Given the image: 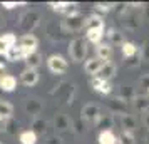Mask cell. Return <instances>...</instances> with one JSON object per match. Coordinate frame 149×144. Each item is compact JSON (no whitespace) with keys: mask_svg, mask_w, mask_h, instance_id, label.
<instances>
[{"mask_svg":"<svg viewBox=\"0 0 149 144\" xmlns=\"http://www.w3.org/2000/svg\"><path fill=\"white\" fill-rule=\"evenodd\" d=\"M86 54H87V45H86L84 39L82 37L72 39L70 44H69V55H70L72 62H82Z\"/></svg>","mask_w":149,"mask_h":144,"instance_id":"cell-1","label":"cell"},{"mask_svg":"<svg viewBox=\"0 0 149 144\" xmlns=\"http://www.w3.org/2000/svg\"><path fill=\"white\" fill-rule=\"evenodd\" d=\"M84 15L79 14V12H72V14H69L65 17V20L62 22V30H65V32H79L84 29Z\"/></svg>","mask_w":149,"mask_h":144,"instance_id":"cell-2","label":"cell"},{"mask_svg":"<svg viewBox=\"0 0 149 144\" xmlns=\"http://www.w3.org/2000/svg\"><path fill=\"white\" fill-rule=\"evenodd\" d=\"M39 20H40V15L37 14L35 10H29V12H25V14H22L19 25H20V29L25 32V35H27L39 25Z\"/></svg>","mask_w":149,"mask_h":144,"instance_id":"cell-3","label":"cell"},{"mask_svg":"<svg viewBox=\"0 0 149 144\" xmlns=\"http://www.w3.org/2000/svg\"><path fill=\"white\" fill-rule=\"evenodd\" d=\"M99 117H101V109L97 104H86L81 111V119L87 124H95L99 122Z\"/></svg>","mask_w":149,"mask_h":144,"instance_id":"cell-4","label":"cell"},{"mask_svg":"<svg viewBox=\"0 0 149 144\" xmlns=\"http://www.w3.org/2000/svg\"><path fill=\"white\" fill-rule=\"evenodd\" d=\"M47 67H49V70H50L52 74H64V72L67 70L69 64L62 55L54 54V55H50V57L47 59Z\"/></svg>","mask_w":149,"mask_h":144,"instance_id":"cell-5","label":"cell"},{"mask_svg":"<svg viewBox=\"0 0 149 144\" xmlns=\"http://www.w3.org/2000/svg\"><path fill=\"white\" fill-rule=\"evenodd\" d=\"M54 127L57 132H67V131L72 129V121L64 112H59L54 117Z\"/></svg>","mask_w":149,"mask_h":144,"instance_id":"cell-6","label":"cell"},{"mask_svg":"<svg viewBox=\"0 0 149 144\" xmlns=\"http://www.w3.org/2000/svg\"><path fill=\"white\" fill-rule=\"evenodd\" d=\"M20 82L24 86H27V87H32L35 84L39 82V72L35 70V69H24L20 72Z\"/></svg>","mask_w":149,"mask_h":144,"instance_id":"cell-7","label":"cell"},{"mask_svg":"<svg viewBox=\"0 0 149 144\" xmlns=\"http://www.w3.org/2000/svg\"><path fill=\"white\" fill-rule=\"evenodd\" d=\"M104 35L109 39V45H122L124 42H126V37H124V34L122 32H119L117 29L114 27H109L106 32H104Z\"/></svg>","mask_w":149,"mask_h":144,"instance_id":"cell-8","label":"cell"},{"mask_svg":"<svg viewBox=\"0 0 149 144\" xmlns=\"http://www.w3.org/2000/svg\"><path fill=\"white\" fill-rule=\"evenodd\" d=\"M42 107H44V104H42L37 97H27L25 102H24V109H25V112H27V114H32V116L40 114Z\"/></svg>","mask_w":149,"mask_h":144,"instance_id":"cell-9","label":"cell"},{"mask_svg":"<svg viewBox=\"0 0 149 144\" xmlns=\"http://www.w3.org/2000/svg\"><path fill=\"white\" fill-rule=\"evenodd\" d=\"M95 54H97V59L102 62H109V59L112 57V45H109L106 42H101L95 45Z\"/></svg>","mask_w":149,"mask_h":144,"instance_id":"cell-10","label":"cell"},{"mask_svg":"<svg viewBox=\"0 0 149 144\" xmlns=\"http://www.w3.org/2000/svg\"><path fill=\"white\" fill-rule=\"evenodd\" d=\"M119 122H121L122 131H126V132H134L136 126H137V122H136V117L131 116V114H127V112L119 116Z\"/></svg>","mask_w":149,"mask_h":144,"instance_id":"cell-11","label":"cell"},{"mask_svg":"<svg viewBox=\"0 0 149 144\" xmlns=\"http://www.w3.org/2000/svg\"><path fill=\"white\" fill-rule=\"evenodd\" d=\"M132 104H134V109L137 112H148L149 111V96H142V94H137V96L132 97Z\"/></svg>","mask_w":149,"mask_h":144,"instance_id":"cell-12","label":"cell"},{"mask_svg":"<svg viewBox=\"0 0 149 144\" xmlns=\"http://www.w3.org/2000/svg\"><path fill=\"white\" fill-rule=\"evenodd\" d=\"M116 76V64L112 62H104V65L101 67V70L97 72V79H102V81H109L111 77Z\"/></svg>","mask_w":149,"mask_h":144,"instance_id":"cell-13","label":"cell"},{"mask_svg":"<svg viewBox=\"0 0 149 144\" xmlns=\"http://www.w3.org/2000/svg\"><path fill=\"white\" fill-rule=\"evenodd\" d=\"M91 86H92V89H94V90L101 92V94H104V96H107V94L112 92V86L109 84V81H102V79L94 77V79H92V82H91Z\"/></svg>","mask_w":149,"mask_h":144,"instance_id":"cell-14","label":"cell"},{"mask_svg":"<svg viewBox=\"0 0 149 144\" xmlns=\"http://www.w3.org/2000/svg\"><path fill=\"white\" fill-rule=\"evenodd\" d=\"M102 65H104V62L99 61L97 57H95V59H87V61H86V65H84V70H86L87 74H91V76H97V72L101 70Z\"/></svg>","mask_w":149,"mask_h":144,"instance_id":"cell-15","label":"cell"},{"mask_svg":"<svg viewBox=\"0 0 149 144\" xmlns=\"http://www.w3.org/2000/svg\"><path fill=\"white\" fill-rule=\"evenodd\" d=\"M104 27H99V29H89L86 30V37H87L89 42H92V44H101L102 42V37H104Z\"/></svg>","mask_w":149,"mask_h":144,"instance_id":"cell-16","label":"cell"},{"mask_svg":"<svg viewBox=\"0 0 149 144\" xmlns=\"http://www.w3.org/2000/svg\"><path fill=\"white\" fill-rule=\"evenodd\" d=\"M19 45H20V47H24V49H29V50H37L39 40H37V37H35V35L27 34V35H22Z\"/></svg>","mask_w":149,"mask_h":144,"instance_id":"cell-17","label":"cell"},{"mask_svg":"<svg viewBox=\"0 0 149 144\" xmlns=\"http://www.w3.org/2000/svg\"><path fill=\"white\" fill-rule=\"evenodd\" d=\"M84 27H86V30H89V29H99V27H104V19H102L99 14H92L89 15L87 19H86V22H84Z\"/></svg>","mask_w":149,"mask_h":144,"instance_id":"cell-18","label":"cell"},{"mask_svg":"<svg viewBox=\"0 0 149 144\" xmlns=\"http://www.w3.org/2000/svg\"><path fill=\"white\" fill-rule=\"evenodd\" d=\"M17 87V79L14 76H3L0 79V89L3 92H14Z\"/></svg>","mask_w":149,"mask_h":144,"instance_id":"cell-19","label":"cell"},{"mask_svg":"<svg viewBox=\"0 0 149 144\" xmlns=\"http://www.w3.org/2000/svg\"><path fill=\"white\" fill-rule=\"evenodd\" d=\"M121 49H122V55L126 59H134L136 55H137V50H139L134 42H127V40L121 45Z\"/></svg>","mask_w":149,"mask_h":144,"instance_id":"cell-20","label":"cell"},{"mask_svg":"<svg viewBox=\"0 0 149 144\" xmlns=\"http://www.w3.org/2000/svg\"><path fill=\"white\" fill-rule=\"evenodd\" d=\"M5 57H7L8 61H12V62L24 61V50H22L20 45H14V47H10L7 52H5Z\"/></svg>","mask_w":149,"mask_h":144,"instance_id":"cell-21","label":"cell"},{"mask_svg":"<svg viewBox=\"0 0 149 144\" xmlns=\"http://www.w3.org/2000/svg\"><path fill=\"white\" fill-rule=\"evenodd\" d=\"M30 131L35 132L37 136L45 134V131H47V121L42 119V117H34V121H32V129Z\"/></svg>","mask_w":149,"mask_h":144,"instance_id":"cell-22","label":"cell"},{"mask_svg":"<svg viewBox=\"0 0 149 144\" xmlns=\"http://www.w3.org/2000/svg\"><path fill=\"white\" fill-rule=\"evenodd\" d=\"M121 24H122V27L126 29V30H136V29L139 27V20H137V17L136 15H124L122 17V20H121Z\"/></svg>","mask_w":149,"mask_h":144,"instance_id":"cell-23","label":"cell"},{"mask_svg":"<svg viewBox=\"0 0 149 144\" xmlns=\"http://www.w3.org/2000/svg\"><path fill=\"white\" fill-rule=\"evenodd\" d=\"M99 144H117V137L111 129L99 132Z\"/></svg>","mask_w":149,"mask_h":144,"instance_id":"cell-24","label":"cell"},{"mask_svg":"<svg viewBox=\"0 0 149 144\" xmlns=\"http://www.w3.org/2000/svg\"><path fill=\"white\" fill-rule=\"evenodd\" d=\"M49 5L55 12H67V15L72 14L70 12V7H75V3H69V2H50Z\"/></svg>","mask_w":149,"mask_h":144,"instance_id":"cell-25","label":"cell"},{"mask_svg":"<svg viewBox=\"0 0 149 144\" xmlns=\"http://www.w3.org/2000/svg\"><path fill=\"white\" fill-rule=\"evenodd\" d=\"M12 112H14L12 104L5 102V101H0V119H3V121L10 119L12 117Z\"/></svg>","mask_w":149,"mask_h":144,"instance_id":"cell-26","label":"cell"},{"mask_svg":"<svg viewBox=\"0 0 149 144\" xmlns=\"http://www.w3.org/2000/svg\"><path fill=\"white\" fill-rule=\"evenodd\" d=\"M42 62V55L39 54V52H34V54H30L25 59V64H27V69H35L37 70V67L40 65Z\"/></svg>","mask_w":149,"mask_h":144,"instance_id":"cell-27","label":"cell"},{"mask_svg":"<svg viewBox=\"0 0 149 144\" xmlns=\"http://www.w3.org/2000/svg\"><path fill=\"white\" fill-rule=\"evenodd\" d=\"M19 141L20 144H37V134L32 131H24L19 136Z\"/></svg>","mask_w":149,"mask_h":144,"instance_id":"cell-28","label":"cell"},{"mask_svg":"<svg viewBox=\"0 0 149 144\" xmlns=\"http://www.w3.org/2000/svg\"><path fill=\"white\" fill-rule=\"evenodd\" d=\"M117 143L119 144H136V136L134 132H126V131H122L121 136L117 137Z\"/></svg>","mask_w":149,"mask_h":144,"instance_id":"cell-29","label":"cell"},{"mask_svg":"<svg viewBox=\"0 0 149 144\" xmlns=\"http://www.w3.org/2000/svg\"><path fill=\"white\" fill-rule=\"evenodd\" d=\"M94 7H95L97 12L106 14V12H111V10L114 8V3H111V2H99V3H95Z\"/></svg>","mask_w":149,"mask_h":144,"instance_id":"cell-30","label":"cell"},{"mask_svg":"<svg viewBox=\"0 0 149 144\" xmlns=\"http://www.w3.org/2000/svg\"><path fill=\"white\" fill-rule=\"evenodd\" d=\"M0 39L5 42L8 47H14V45H17V37H15V34H12V32H7V34H3L2 37H0Z\"/></svg>","mask_w":149,"mask_h":144,"instance_id":"cell-31","label":"cell"},{"mask_svg":"<svg viewBox=\"0 0 149 144\" xmlns=\"http://www.w3.org/2000/svg\"><path fill=\"white\" fill-rule=\"evenodd\" d=\"M5 131H7L8 134H17V131H19V124L10 117V119L5 121Z\"/></svg>","mask_w":149,"mask_h":144,"instance_id":"cell-32","label":"cell"},{"mask_svg":"<svg viewBox=\"0 0 149 144\" xmlns=\"http://www.w3.org/2000/svg\"><path fill=\"white\" fill-rule=\"evenodd\" d=\"M72 129H74L77 134H84V132H86V122H84L82 119H77V121L72 122Z\"/></svg>","mask_w":149,"mask_h":144,"instance_id":"cell-33","label":"cell"},{"mask_svg":"<svg viewBox=\"0 0 149 144\" xmlns=\"http://www.w3.org/2000/svg\"><path fill=\"white\" fill-rule=\"evenodd\" d=\"M127 7H129L127 3H114V8H112V10H116L121 17H124L126 12H127Z\"/></svg>","mask_w":149,"mask_h":144,"instance_id":"cell-34","label":"cell"},{"mask_svg":"<svg viewBox=\"0 0 149 144\" xmlns=\"http://www.w3.org/2000/svg\"><path fill=\"white\" fill-rule=\"evenodd\" d=\"M141 59L149 62V42H144L141 47Z\"/></svg>","mask_w":149,"mask_h":144,"instance_id":"cell-35","label":"cell"},{"mask_svg":"<svg viewBox=\"0 0 149 144\" xmlns=\"http://www.w3.org/2000/svg\"><path fill=\"white\" fill-rule=\"evenodd\" d=\"M19 5H25V2H3L2 3V7L7 8V10H10V8H15L19 7Z\"/></svg>","mask_w":149,"mask_h":144,"instance_id":"cell-36","label":"cell"},{"mask_svg":"<svg viewBox=\"0 0 149 144\" xmlns=\"http://www.w3.org/2000/svg\"><path fill=\"white\" fill-rule=\"evenodd\" d=\"M45 144H62V137L61 136H49Z\"/></svg>","mask_w":149,"mask_h":144,"instance_id":"cell-37","label":"cell"},{"mask_svg":"<svg viewBox=\"0 0 149 144\" xmlns=\"http://www.w3.org/2000/svg\"><path fill=\"white\" fill-rule=\"evenodd\" d=\"M139 86L144 87V89H149V74L148 76H142L141 79H139Z\"/></svg>","mask_w":149,"mask_h":144,"instance_id":"cell-38","label":"cell"},{"mask_svg":"<svg viewBox=\"0 0 149 144\" xmlns=\"http://www.w3.org/2000/svg\"><path fill=\"white\" fill-rule=\"evenodd\" d=\"M8 49H10V47H8V45L2 40V39H0V55H5V52H7Z\"/></svg>","mask_w":149,"mask_h":144,"instance_id":"cell-39","label":"cell"},{"mask_svg":"<svg viewBox=\"0 0 149 144\" xmlns=\"http://www.w3.org/2000/svg\"><path fill=\"white\" fill-rule=\"evenodd\" d=\"M142 124H144V126H146V127L149 129V111L142 114Z\"/></svg>","mask_w":149,"mask_h":144,"instance_id":"cell-40","label":"cell"},{"mask_svg":"<svg viewBox=\"0 0 149 144\" xmlns=\"http://www.w3.org/2000/svg\"><path fill=\"white\" fill-rule=\"evenodd\" d=\"M3 74H5V65H3V64L0 62V79L3 77Z\"/></svg>","mask_w":149,"mask_h":144,"instance_id":"cell-41","label":"cell"},{"mask_svg":"<svg viewBox=\"0 0 149 144\" xmlns=\"http://www.w3.org/2000/svg\"><path fill=\"white\" fill-rule=\"evenodd\" d=\"M3 131H5V121L0 119V132H3Z\"/></svg>","mask_w":149,"mask_h":144,"instance_id":"cell-42","label":"cell"},{"mask_svg":"<svg viewBox=\"0 0 149 144\" xmlns=\"http://www.w3.org/2000/svg\"><path fill=\"white\" fill-rule=\"evenodd\" d=\"M2 25H3V20H2V17H0V29H2Z\"/></svg>","mask_w":149,"mask_h":144,"instance_id":"cell-43","label":"cell"},{"mask_svg":"<svg viewBox=\"0 0 149 144\" xmlns=\"http://www.w3.org/2000/svg\"><path fill=\"white\" fill-rule=\"evenodd\" d=\"M148 92H149V89H148Z\"/></svg>","mask_w":149,"mask_h":144,"instance_id":"cell-44","label":"cell"},{"mask_svg":"<svg viewBox=\"0 0 149 144\" xmlns=\"http://www.w3.org/2000/svg\"><path fill=\"white\" fill-rule=\"evenodd\" d=\"M0 144H2V143H0Z\"/></svg>","mask_w":149,"mask_h":144,"instance_id":"cell-45","label":"cell"}]
</instances>
